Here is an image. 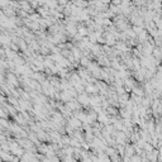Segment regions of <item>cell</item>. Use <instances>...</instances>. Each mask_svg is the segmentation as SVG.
<instances>
[{
  "instance_id": "6da1fadb",
  "label": "cell",
  "mask_w": 162,
  "mask_h": 162,
  "mask_svg": "<svg viewBox=\"0 0 162 162\" xmlns=\"http://www.w3.org/2000/svg\"><path fill=\"white\" fill-rule=\"evenodd\" d=\"M0 162H3V160H1V157H0Z\"/></svg>"
}]
</instances>
